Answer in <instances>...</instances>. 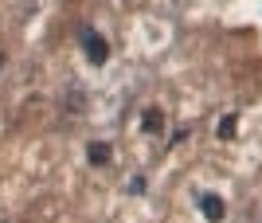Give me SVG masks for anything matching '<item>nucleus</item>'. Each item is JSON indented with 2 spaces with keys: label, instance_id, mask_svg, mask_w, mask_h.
I'll list each match as a JSON object with an SVG mask.
<instances>
[{
  "label": "nucleus",
  "instance_id": "1",
  "mask_svg": "<svg viewBox=\"0 0 262 223\" xmlns=\"http://www.w3.org/2000/svg\"><path fill=\"white\" fill-rule=\"evenodd\" d=\"M82 55L90 59V67H106V63H110V43H106V35L94 32V28H86V32H82Z\"/></svg>",
  "mask_w": 262,
  "mask_h": 223
},
{
  "label": "nucleus",
  "instance_id": "2",
  "mask_svg": "<svg viewBox=\"0 0 262 223\" xmlns=\"http://www.w3.org/2000/svg\"><path fill=\"white\" fill-rule=\"evenodd\" d=\"M196 200H200V212H204V219L219 223V219H223V215H227V204L219 200V196H208V192H200Z\"/></svg>",
  "mask_w": 262,
  "mask_h": 223
},
{
  "label": "nucleus",
  "instance_id": "3",
  "mask_svg": "<svg viewBox=\"0 0 262 223\" xmlns=\"http://www.w3.org/2000/svg\"><path fill=\"white\" fill-rule=\"evenodd\" d=\"M141 133H149V137H161L164 133V114L157 110V106H149V110L141 114Z\"/></svg>",
  "mask_w": 262,
  "mask_h": 223
},
{
  "label": "nucleus",
  "instance_id": "4",
  "mask_svg": "<svg viewBox=\"0 0 262 223\" xmlns=\"http://www.w3.org/2000/svg\"><path fill=\"white\" fill-rule=\"evenodd\" d=\"M110 157H114V149H110V141H90L86 145V161L94 168H102V165H110Z\"/></svg>",
  "mask_w": 262,
  "mask_h": 223
},
{
  "label": "nucleus",
  "instance_id": "5",
  "mask_svg": "<svg viewBox=\"0 0 262 223\" xmlns=\"http://www.w3.org/2000/svg\"><path fill=\"white\" fill-rule=\"evenodd\" d=\"M219 137H235V114H227V118L219 122Z\"/></svg>",
  "mask_w": 262,
  "mask_h": 223
},
{
  "label": "nucleus",
  "instance_id": "6",
  "mask_svg": "<svg viewBox=\"0 0 262 223\" xmlns=\"http://www.w3.org/2000/svg\"><path fill=\"white\" fill-rule=\"evenodd\" d=\"M141 192H145V176H133L129 180V196H141Z\"/></svg>",
  "mask_w": 262,
  "mask_h": 223
},
{
  "label": "nucleus",
  "instance_id": "7",
  "mask_svg": "<svg viewBox=\"0 0 262 223\" xmlns=\"http://www.w3.org/2000/svg\"><path fill=\"white\" fill-rule=\"evenodd\" d=\"M0 71H4V51H0Z\"/></svg>",
  "mask_w": 262,
  "mask_h": 223
}]
</instances>
